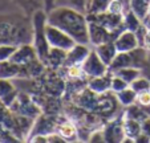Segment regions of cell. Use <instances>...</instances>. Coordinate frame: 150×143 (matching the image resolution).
Segmentation results:
<instances>
[{
	"instance_id": "52a82bcc",
	"label": "cell",
	"mask_w": 150,
	"mask_h": 143,
	"mask_svg": "<svg viewBox=\"0 0 150 143\" xmlns=\"http://www.w3.org/2000/svg\"><path fill=\"white\" fill-rule=\"evenodd\" d=\"M114 45L117 48V52H132L139 46V41L136 36V32L124 29L114 39Z\"/></svg>"
},
{
	"instance_id": "e575fe53",
	"label": "cell",
	"mask_w": 150,
	"mask_h": 143,
	"mask_svg": "<svg viewBox=\"0 0 150 143\" xmlns=\"http://www.w3.org/2000/svg\"><path fill=\"white\" fill-rule=\"evenodd\" d=\"M118 1H121V3L124 4V6H125V8H126L127 11L130 9V1H132V0H118Z\"/></svg>"
},
{
	"instance_id": "30bf717a",
	"label": "cell",
	"mask_w": 150,
	"mask_h": 143,
	"mask_svg": "<svg viewBox=\"0 0 150 143\" xmlns=\"http://www.w3.org/2000/svg\"><path fill=\"white\" fill-rule=\"evenodd\" d=\"M56 126L57 123H54V121H51L48 117H44V115L36 117L28 138L36 137V135H48L51 132H54L56 131Z\"/></svg>"
},
{
	"instance_id": "9c48e42d",
	"label": "cell",
	"mask_w": 150,
	"mask_h": 143,
	"mask_svg": "<svg viewBox=\"0 0 150 143\" xmlns=\"http://www.w3.org/2000/svg\"><path fill=\"white\" fill-rule=\"evenodd\" d=\"M105 142H122L125 138L124 126H122V115L110 121L104 127Z\"/></svg>"
},
{
	"instance_id": "83f0119b",
	"label": "cell",
	"mask_w": 150,
	"mask_h": 143,
	"mask_svg": "<svg viewBox=\"0 0 150 143\" xmlns=\"http://www.w3.org/2000/svg\"><path fill=\"white\" fill-rule=\"evenodd\" d=\"M137 104L150 111V90L149 92L139 93V94L137 95Z\"/></svg>"
},
{
	"instance_id": "7c38bea8",
	"label": "cell",
	"mask_w": 150,
	"mask_h": 143,
	"mask_svg": "<svg viewBox=\"0 0 150 143\" xmlns=\"http://www.w3.org/2000/svg\"><path fill=\"white\" fill-rule=\"evenodd\" d=\"M110 80H112V72L109 70L108 73L104 74V76L89 78L88 87L98 95L105 94V93L110 92Z\"/></svg>"
},
{
	"instance_id": "d590c367",
	"label": "cell",
	"mask_w": 150,
	"mask_h": 143,
	"mask_svg": "<svg viewBox=\"0 0 150 143\" xmlns=\"http://www.w3.org/2000/svg\"><path fill=\"white\" fill-rule=\"evenodd\" d=\"M149 13H150V8H149Z\"/></svg>"
},
{
	"instance_id": "ba28073f",
	"label": "cell",
	"mask_w": 150,
	"mask_h": 143,
	"mask_svg": "<svg viewBox=\"0 0 150 143\" xmlns=\"http://www.w3.org/2000/svg\"><path fill=\"white\" fill-rule=\"evenodd\" d=\"M92 46L86 44H79L77 42L73 48H71L67 52V58H65V64L64 66L68 65H81L85 61V58L88 57V54L91 53Z\"/></svg>"
},
{
	"instance_id": "6da1fadb",
	"label": "cell",
	"mask_w": 150,
	"mask_h": 143,
	"mask_svg": "<svg viewBox=\"0 0 150 143\" xmlns=\"http://www.w3.org/2000/svg\"><path fill=\"white\" fill-rule=\"evenodd\" d=\"M47 23L64 31L79 44L91 45L88 17L84 12L71 7L57 6L47 13Z\"/></svg>"
},
{
	"instance_id": "f546056e",
	"label": "cell",
	"mask_w": 150,
	"mask_h": 143,
	"mask_svg": "<svg viewBox=\"0 0 150 143\" xmlns=\"http://www.w3.org/2000/svg\"><path fill=\"white\" fill-rule=\"evenodd\" d=\"M141 130H142V134L147 135L150 138V115H147L141 122Z\"/></svg>"
},
{
	"instance_id": "277c9868",
	"label": "cell",
	"mask_w": 150,
	"mask_h": 143,
	"mask_svg": "<svg viewBox=\"0 0 150 143\" xmlns=\"http://www.w3.org/2000/svg\"><path fill=\"white\" fill-rule=\"evenodd\" d=\"M81 66L85 76L88 78L104 76V74H106L109 72V66L100 58V56L96 53V51L93 48H92L91 53L88 54V57L85 58V61L81 64Z\"/></svg>"
},
{
	"instance_id": "3957f363",
	"label": "cell",
	"mask_w": 150,
	"mask_h": 143,
	"mask_svg": "<svg viewBox=\"0 0 150 143\" xmlns=\"http://www.w3.org/2000/svg\"><path fill=\"white\" fill-rule=\"evenodd\" d=\"M45 33H47V40L51 48H56V49H61V51L68 52L71 48H73L77 44L69 35H67L64 31L54 25H51L47 23L45 27Z\"/></svg>"
},
{
	"instance_id": "d4e9b609",
	"label": "cell",
	"mask_w": 150,
	"mask_h": 143,
	"mask_svg": "<svg viewBox=\"0 0 150 143\" xmlns=\"http://www.w3.org/2000/svg\"><path fill=\"white\" fill-rule=\"evenodd\" d=\"M127 86H129V84H127L126 81H124L121 77H118V76H116V74L112 73V80H110V92L112 93L116 94V93L126 89Z\"/></svg>"
},
{
	"instance_id": "7a4b0ae2",
	"label": "cell",
	"mask_w": 150,
	"mask_h": 143,
	"mask_svg": "<svg viewBox=\"0 0 150 143\" xmlns=\"http://www.w3.org/2000/svg\"><path fill=\"white\" fill-rule=\"evenodd\" d=\"M32 27H33V41L32 45L36 49V53L39 60L44 65H47L48 54L51 51V46L47 40L45 27H47V12L42 8H39L32 13Z\"/></svg>"
},
{
	"instance_id": "d6a6232c",
	"label": "cell",
	"mask_w": 150,
	"mask_h": 143,
	"mask_svg": "<svg viewBox=\"0 0 150 143\" xmlns=\"http://www.w3.org/2000/svg\"><path fill=\"white\" fill-rule=\"evenodd\" d=\"M144 48L147 49L150 52V29H147L146 36H145V41H144Z\"/></svg>"
},
{
	"instance_id": "d6986e66",
	"label": "cell",
	"mask_w": 150,
	"mask_h": 143,
	"mask_svg": "<svg viewBox=\"0 0 150 143\" xmlns=\"http://www.w3.org/2000/svg\"><path fill=\"white\" fill-rule=\"evenodd\" d=\"M142 25V19L134 11L129 9V11L125 12L124 15V27L125 29L132 32H136L139 27Z\"/></svg>"
},
{
	"instance_id": "8992f818",
	"label": "cell",
	"mask_w": 150,
	"mask_h": 143,
	"mask_svg": "<svg viewBox=\"0 0 150 143\" xmlns=\"http://www.w3.org/2000/svg\"><path fill=\"white\" fill-rule=\"evenodd\" d=\"M37 60H39V57H37L36 49L33 48L32 44L17 45L16 51L11 57V61H13L15 64L23 65V66H28L32 62L37 61Z\"/></svg>"
},
{
	"instance_id": "ac0fdd59",
	"label": "cell",
	"mask_w": 150,
	"mask_h": 143,
	"mask_svg": "<svg viewBox=\"0 0 150 143\" xmlns=\"http://www.w3.org/2000/svg\"><path fill=\"white\" fill-rule=\"evenodd\" d=\"M113 74L121 77L124 81H126L127 84L130 85L134 80H137L139 76H142V70L138 69V68L134 66H129V68H122V69H118L116 72H112Z\"/></svg>"
},
{
	"instance_id": "5bb4252c",
	"label": "cell",
	"mask_w": 150,
	"mask_h": 143,
	"mask_svg": "<svg viewBox=\"0 0 150 143\" xmlns=\"http://www.w3.org/2000/svg\"><path fill=\"white\" fill-rule=\"evenodd\" d=\"M56 131L61 135V138L65 140V142H76L77 138H79L77 126L71 119H64V121H61L60 123H57Z\"/></svg>"
},
{
	"instance_id": "44dd1931",
	"label": "cell",
	"mask_w": 150,
	"mask_h": 143,
	"mask_svg": "<svg viewBox=\"0 0 150 143\" xmlns=\"http://www.w3.org/2000/svg\"><path fill=\"white\" fill-rule=\"evenodd\" d=\"M149 8H150V0H132L130 1V9L136 12L141 19L149 12Z\"/></svg>"
},
{
	"instance_id": "5b68a950",
	"label": "cell",
	"mask_w": 150,
	"mask_h": 143,
	"mask_svg": "<svg viewBox=\"0 0 150 143\" xmlns=\"http://www.w3.org/2000/svg\"><path fill=\"white\" fill-rule=\"evenodd\" d=\"M25 77H29V72L27 66L15 64L11 60L0 62V78L16 80V78H25Z\"/></svg>"
},
{
	"instance_id": "1f68e13d",
	"label": "cell",
	"mask_w": 150,
	"mask_h": 143,
	"mask_svg": "<svg viewBox=\"0 0 150 143\" xmlns=\"http://www.w3.org/2000/svg\"><path fill=\"white\" fill-rule=\"evenodd\" d=\"M142 74H144V76H146L147 78L150 80V52H149V57H147L146 64H145L144 69H142Z\"/></svg>"
},
{
	"instance_id": "484cf974",
	"label": "cell",
	"mask_w": 150,
	"mask_h": 143,
	"mask_svg": "<svg viewBox=\"0 0 150 143\" xmlns=\"http://www.w3.org/2000/svg\"><path fill=\"white\" fill-rule=\"evenodd\" d=\"M17 45L13 44H0V62L11 60L12 54L15 53Z\"/></svg>"
},
{
	"instance_id": "7402d4cb",
	"label": "cell",
	"mask_w": 150,
	"mask_h": 143,
	"mask_svg": "<svg viewBox=\"0 0 150 143\" xmlns=\"http://www.w3.org/2000/svg\"><path fill=\"white\" fill-rule=\"evenodd\" d=\"M129 86H130L132 89L137 93V94L144 93V92H149V90H150V80L147 78L146 76H144V74H142V76H139L137 80H134V81L132 82Z\"/></svg>"
},
{
	"instance_id": "8fae6325",
	"label": "cell",
	"mask_w": 150,
	"mask_h": 143,
	"mask_svg": "<svg viewBox=\"0 0 150 143\" xmlns=\"http://www.w3.org/2000/svg\"><path fill=\"white\" fill-rule=\"evenodd\" d=\"M17 89L13 84V80L0 78V102L6 107L11 106L13 101L17 98Z\"/></svg>"
},
{
	"instance_id": "ffe728a7",
	"label": "cell",
	"mask_w": 150,
	"mask_h": 143,
	"mask_svg": "<svg viewBox=\"0 0 150 143\" xmlns=\"http://www.w3.org/2000/svg\"><path fill=\"white\" fill-rule=\"evenodd\" d=\"M91 0H57V6H64V7H71V8L79 9V11L86 13L88 12V7Z\"/></svg>"
},
{
	"instance_id": "4fadbf2b",
	"label": "cell",
	"mask_w": 150,
	"mask_h": 143,
	"mask_svg": "<svg viewBox=\"0 0 150 143\" xmlns=\"http://www.w3.org/2000/svg\"><path fill=\"white\" fill-rule=\"evenodd\" d=\"M92 48L96 51V53L100 56V58L108 65V66L112 64V61H113L114 57H116L117 53H118L116 45H114V41L101 42V44L94 45V46H92Z\"/></svg>"
},
{
	"instance_id": "2e32d148",
	"label": "cell",
	"mask_w": 150,
	"mask_h": 143,
	"mask_svg": "<svg viewBox=\"0 0 150 143\" xmlns=\"http://www.w3.org/2000/svg\"><path fill=\"white\" fill-rule=\"evenodd\" d=\"M67 58V51H61V49H56V48H51L48 54V60H47V66H51L53 69L64 66Z\"/></svg>"
},
{
	"instance_id": "603a6c76",
	"label": "cell",
	"mask_w": 150,
	"mask_h": 143,
	"mask_svg": "<svg viewBox=\"0 0 150 143\" xmlns=\"http://www.w3.org/2000/svg\"><path fill=\"white\" fill-rule=\"evenodd\" d=\"M112 0H91L86 13H101L106 12Z\"/></svg>"
},
{
	"instance_id": "4dcf8cb0",
	"label": "cell",
	"mask_w": 150,
	"mask_h": 143,
	"mask_svg": "<svg viewBox=\"0 0 150 143\" xmlns=\"http://www.w3.org/2000/svg\"><path fill=\"white\" fill-rule=\"evenodd\" d=\"M41 3H42V9L48 13V12H51L56 7L57 0H41Z\"/></svg>"
},
{
	"instance_id": "cb8c5ba5",
	"label": "cell",
	"mask_w": 150,
	"mask_h": 143,
	"mask_svg": "<svg viewBox=\"0 0 150 143\" xmlns=\"http://www.w3.org/2000/svg\"><path fill=\"white\" fill-rule=\"evenodd\" d=\"M65 68V73L71 80H81L82 77H86L82 70L81 65H68Z\"/></svg>"
},
{
	"instance_id": "f1b7e54d",
	"label": "cell",
	"mask_w": 150,
	"mask_h": 143,
	"mask_svg": "<svg viewBox=\"0 0 150 143\" xmlns=\"http://www.w3.org/2000/svg\"><path fill=\"white\" fill-rule=\"evenodd\" d=\"M88 140L89 142H105L104 130H100V131H96V132H93V134H91Z\"/></svg>"
},
{
	"instance_id": "836d02e7",
	"label": "cell",
	"mask_w": 150,
	"mask_h": 143,
	"mask_svg": "<svg viewBox=\"0 0 150 143\" xmlns=\"http://www.w3.org/2000/svg\"><path fill=\"white\" fill-rule=\"evenodd\" d=\"M142 24H144L147 29H150V13H149V12H147V13L142 17Z\"/></svg>"
},
{
	"instance_id": "9a60e30c",
	"label": "cell",
	"mask_w": 150,
	"mask_h": 143,
	"mask_svg": "<svg viewBox=\"0 0 150 143\" xmlns=\"http://www.w3.org/2000/svg\"><path fill=\"white\" fill-rule=\"evenodd\" d=\"M122 126H124V132L126 138H130L136 143V138L142 132L141 130V122L133 119V118H125L122 117Z\"/></svg>"
},
{
	"instance_id": "e0dca14e",
	"label": "cell",
	"mask_w": 150,
	"mask_h": 143,
	"mask_svg": "<svg viewBox=\"0 0 150 143\" xmlns=\"http://www.w3.org/2000/svg\"><path fill=\"white\" fill-rule=\"evenodd\" d=\"M137 95L138 94H137L130 86H127L126 89L116 93L118 105H121L122 107H127V106H132V105L137 104Z\"/></svg>"
},
{
	"instance_id": "4316f807",
	"label": "cell",
	"mask_w": 150,
	"mask_h": 143,
	"mask_svg": "<svg viewBox=\"0 0 150 143\" xmlns=\"http://www.w3.org/2000/svg\"><path fill=\"white\" fill-rule=\"evenodd\" d=\"M106 11L110 12V13H114V15H125V12H126L127 9L125 8V6L121 1H118V0H112Z\"/></svg>"
}]
</instances>
